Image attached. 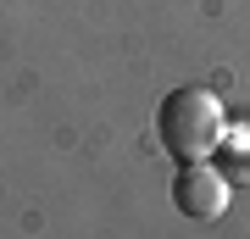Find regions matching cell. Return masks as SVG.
<instances>
[{
	"instance_id": "cell-2",
	"label": "cell",
	"mask_w": 250,
	"mask_h": 239,
	"mask_svg": "<svg viewBox=\"0 0 250 239\" xmlns=\"http://www.w3.org/2000/svg\"><path fill=\"white\" fill-rule=\"evenodd\" d=\"M172 206H178L189 222L223 217V206H228V178L217 173L211 161H184L178 178H172Z\"/></svg>"
},
{
	"instance_id": "cell-1",
	"label": "cell",
	"mask_w": 250,
	"mask_h": 239,
	"mask_svg": "<svg viewBox=\"0 0 250 239\" xmlns=\"http://www.w3.org/2000/svg\"><path fill=\"white\" fill-rule=\"evenodd\" d=\"M156 139L178 161H211L228 139V111L211 89H172L156 106Z\"/></svg>"
},
{
	"instance_id": "cell-3",
	"label": "cell",
	"mask_w": 250,
	"mask_h": 239,
	"mask_svg": "<svg viewBox=\"0 0 250 239\" xmlns=\"http://www.w3.org/2000/svg\"><path fill=\"white\" fill-rule=\"evenodd\" d=\"M211 167L228 178V189H250V128H228V139L217 145Z\"/></svg>"
}]
</instances>
